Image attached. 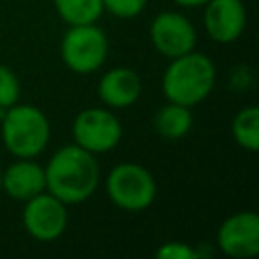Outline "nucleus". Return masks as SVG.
I'll return each mask as SVG.
<instances>
[{
	"label": "nucleus",
	"mask_w": 259,
	"mask_h": 259,
	"mask_svg": "<svg viewBox=\"0 0 259 259\" xmlns=\"http://www.w3.org/2000/svg\"><path fill=\"white\" fill-rule=\"evenodd\" d=\"M219 249L235 259H251L259 253V217L251 210L231 214L217 233Z\"/></svg>",
	"instance_id": "9"
},
{
	"label": "nucleus",
	"mask_w": 259,
	"mask_h": 259,
	"mask_svg": "<svg viewBox=\"0 0 259 259\" xmlns=\"http://www.w3.org/2000/svg\"><path fill=\"white\" fill-rule=\"evenodd\" d=\"M105 190L115 206L121 210L138 212L154 202L156 180L144 166L136 162H123L107 174Z\"/></svg>",
	"instance_id": "4"
},
{
	"label": "nucleus",
	"mask_w": 259,
	"mask_h": 259,
	"mask_svg": "<svg viewBox=\"0 0 259 259\" xmlns=\"http://www.w3.org/2000/svg\"><path fill=\"white\" fill-rule=\"evenodd\" d=\"M0 190H2V172H0Z\"/></svg>",
	"instance_id": "20"
},
{
	"label": "nucleus",
	"mask_w": 259,
	"mask_h": 259,
	"mask_svg": "<svg viewBox=\"0 0 259 259\" xmlns=\"http://www.w3.org/2000/svg\"><path fill=\"white\" fill-rule=\"evenodd\" d=\"M20 95V83L12 69L6 65H0V109H8L18 101Z\"/></svg>",
	"instance_id": "16"
},
{
	"label": "nucleus",
	"mask_w": 259,
	"mask_h": 259,
	"mask_svg": "<svg viewBox=\"0 0 259 259\" xmlns=\"http://www.w3.org/2000/svg\"><path fill=\"white\" fill-rule=\"evenodd\" d=\"M156 257L160 259H196L198 251L182 241H168L156 251Z\"/></svg>",
	"instance_id": "18"
},
{
	"label": "nucleus",
	"mask_w": 259,
	"mask_h": 259,
	"mask_svg": "<svg viewBox=\"0 0 259 259\" xmlns=\"http://www.w3.org/2000/svg\"><path fill=\"white\" fill-rule=\"evenodd\" d=\"M63 63L81 75L97 71L107 57V36L95 24H73L61 40Z\"/></svg>",
	"instance_id": "5"
},
{
	"label": "nucleus",
	"mask_w": 259,
	"mask_h": 259,
	"mask_svg": "<svg viewBox=\"0 0 259 259\" xmlns=\"http://www.w3.org/2000/svg\"><path fill=\"white\" fill-rule=\"evenodd\" d=\"M192 125V113L190 107L180 105V103H168L164 107L158 109V113L154 115V127L160 136L168 138V140H178L184 138L188 134Z\"/></svg>",
	"instance_id": "13"
},
{
	"label": "nucleus",
	"mask_w": 259,
	"mask_h": 259,
	"mask_svg": "<svg viewBox=\"0 0 259 259\" xmlns=\"http://www.w3.org/2000/svg\"><path fill=\"white\" fill-rule=\"evenodd\" d=\"M99 184V166L95 154L77 144L63 146L53 154L45 168V186L65 204L87 200Z\"/></svg>",
	"instance_id": "1"
},
{
	"label": "nucleus",
	"mask_w": 259,
	"mask_h": 259,
	"mask_svg": "<svg viewBox=\"0 0 259 259\" xmlns=\"http://www.w3.org/2000/svg\"><path fill=\"white\" fill-rule=\"evenodd\" d=\"M233 138L235 142L249 152L259 150V107H243L233 119Z\"/></svg>",
	"instance_id": "14"
},
{
	"label": "nucleus",
	"mask_w": 259,
	"mask_h": 259,
	"mask_svg": "<svg viewBox=\"0 0 259 259\" xmlns=\"http://www.w3.org/2000/svg\"><path fill=\"white\" fill-rule=\"evenodd\" d=\"M204 10V28L217 42L237 40L247 22V10L241 0H208Z\"/></svg>",
	"instance_id": "10"
},
{
	"label": "nucleus",
	"mask_w": 259,
	"mask_h": 259,
	"mask_svg": "<svg viewBox=\"0 0 259 259\" xmlns=\"http://www.w3.org/2000/svg\"><path fill=\"white\" fill-rule=\"evenodd\" d=\"M97 93L105 105L113 109H123L134 105L140 99L142 79L138 77L136 71L127 67H115L99 79Z\"/></svg>",
	"instance_id": "11"
},
{
	"label": "nucleus",
	"mask_w": 259,
	"mask_h": 259,
	"mask_svg": "<svg viewBox=\"0 0 259 259\" xmlns=\"http://www.w3.org/2000/svg\"><path fill=\"white\" fill-rule=\"evenodd\" d=\"M59 16L69 24H91L103 12L101 0H55Z\"/></svg>",
	"instance_id": "15"
},
{
	"label": "nucleus",
	"mask_w": 259,
	"mask_h": 259,
	"mask_svg": "<svg viewBox=\"0 0 259 259\" xmlns=\"http://www.w3.org/2000/svg\"><path fill=\"white\" fill-rule=\"evenodd\" d=\"M150 38H152L154 49L160 55H164L168 59H174V57H180V55L194 49L196 30L184 14L166 10V12H160L152 20Z\"/></svg>",
	"instance_id": "8"
},
{
	"label": "nucleus",
	"mask_w": 259,
	"mask_h": 259,
	"mask_svg": "<svg viewBox=\"0 0 259 259\" xmlns=\"http://www.w3.org/2000/svg\"><path fill=\"white\" fill-rule=\"evenodd\" d=\"M146 2L148 0H101L103 10L117 18H136L146 8Z\"/></svg>",
	"instance_id": "17"
},
{
	"label": "nucleus",
	"mask_w": 259,
	"mask_h": 259,
	"mask_svg": "<svg viewBox=\"0 0 259 259\" xmlns=\"http://www.w3.org/2000/svg\"><path fill=\"white\" fill-rule=\"evenodd\" d=\"M51 138L47 115L34 105H10L2 115V140L16 158L38 156Z\"/></svg>",
	"instance_id": "3"
},
{
	"label": "nucleus",
	"mask_w": 259,
	"mask_h": 259,
	"mask_svg": "<svg viewBox=\"0 0 259 259\" xmlns=\"http://www.w3.org/2000/svg\"><path fill=\"white\" fill-rule=\"evenodd\" d=\"M214 79L217 71L212 61L192 49L170 61L162 77V91L168 101L192 107L208 97Z\"/></svg>",
	"instance_id": "2"
},
{
	"label": "nucleus",
	"mask_w": 259,
	"mask_h": 259,
	"mask_svg": "<svg viewBox=\"0 0 259 259\" xmlns=\"http://www.w3.org/2000/svg\"><path fill=\"white\" fill-rule=\"evenodd\" d=\"M176 4L180 6H188V8H194V6H204L208 0H174Z\"/></svg>",
	"instance_id": "19"
},
{
	"label": "nucleus",
	"mask_w": 259,
	"mask_h": 259,
	"mask_svg": "<svg viewBox=\"0 0 259 259\" xmlns=\"http://www.w3.org/2000/svg\"><path fill=\"white\" fill-rule=\"evenodd\" d=\"M75 144L91 154H103L113 150L121 140L119 119L101 107L83 109L73 121Z\"/></svg>",
	"instance_id": "6"
},
{
	"label": "nucleus",
	"mask_w": 259,
	"mask_h": 259,
	"mask_svg": "<svg viewBox=\"0 0 259 259\" xmlns=\"http://www.w3.org/2000/svg\"><path fill=\"white\" fill-rule=\"evenodd\" d=\"M22 225L26 233L36 241H55L65 233L67 227V204L51 192H38L24 200Z\"/></svg>",
	"instance_id": "7"
},
{
	"label": "nucleus",
	"mask_w": 259,
	"mask_h": 259,
	"mask_svg": "<svg viewBox=\"0 0 259 259\" xmlns=\"http://www.w3.org/2000/svg\"><path fill=\"white\" fill-rule=\"evenodd\" d=\"M2 190L16 200H28L38 192L47 190L45 186V168H40L32 158H18L2 172Z\"/></svg>",
	"instance_id": "12"
}]
</instances>
